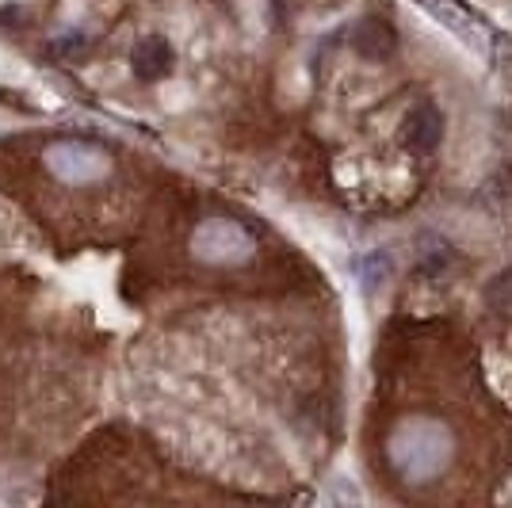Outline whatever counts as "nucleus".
<instances>
[{"label": "nucleus", "instance_id": "39448f33", "mask_svg": "<svg viewBox=\"0 0 512 508\" xmlns=\"http://www.w3.org/2000/svg\"><path fill=\"white\" fill-rule=\"evenodd\" d=\"M425 4L436 12V16H444V23H451L459 35H467V39H474V35H478V20L470 16L459 0H425Z\"/></svg>", "mask_w": 512, "mask_h": 508}, {"label": "nucleus", "instance_id": "7ed1b4c3", "mask_svg": "<svg viewBox=\"0 0 512 508\" xmlns=\"http://www.w3.org/2000/svg\"><path fill=\"white\" fill-rule=\"evenodd\" d=\"M172 46L161 39V35H146L142 43L134 46V54H130V69H134V77L138 81H165V73L172 69Z\"/></svg>", "mask_w": 512, "mask_h": 508}, {"label": "nucleus", "instance_id": "423d86ee", "mask_svg": "<svg viewBox=\"0 0 512 508\" xmlns=\"http://www.w3.org/2000/svg\"><path fill=\"white\" fill-rule=\"evenodd\" d=\"M356 46L367 58H383L386 50H390V31L379 27V23H363L360 31H356Z\"/></svg>", "mask_w": 512, "mask_h": 508}, {"label": "nucleus", "instance_id": "20e7f679", "mask_svg": "<svg viewBox=\"0 0 512 508\" xmlns=\"http://www.w3.org/2000/svg\"><path fill=\"white\" fill-rule=\"evenodd\" d=\"M440 138H444V115H440L432 104L417 107V111L409 115V123H406V142L413 149L428 153V149L440 146Z\"/></svg>", "mask_w": 512, "mask_h": 508}, {"label": "nucleus", "instance_id": "f03ea898", "mask_svg": "<svg viewBox=\"0 0 512 508\" xmlns=\"http://www.w3.org/2000/svg\"><path fill=\"white\" fill-rule=\"evenodd\" d=\"M253 249V241H249V233L241 230L237 222L230 218H211V222H203L199 230H195V241H192V253L199 260H207V264H234L241 256H249Z\"/></svg>", "mask_w": 512, "mask_h": 508}, {"label": "nucleus", "instance_id": "f257e3e1", "mask_svg": "<svg viewBox=\"0 0 512 508\" xmlns=\"http://www.w3.org/2000/svg\"><path fill=\"white\" fill-rule=\"evenodd\" d=\"M43 161L46 169L54 172L58 180H65V184H92V180L107 176V169H111L104 149L88 146V142H58V146L46 149Z\"/></svg>", "mask_w": 512, "mask_h": 508}]
</instances>
